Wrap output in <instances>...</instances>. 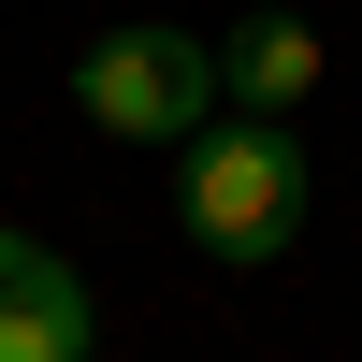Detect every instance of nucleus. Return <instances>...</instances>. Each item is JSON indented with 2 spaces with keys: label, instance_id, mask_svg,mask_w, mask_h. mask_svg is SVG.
Segmentation results:
<instances>
[{
  "label": "nucleus",
  "instance_id": "nucleus-2",
  "mask_svg": "<svg viewBox=\"0 0 362 362\" xmlns=\"http://www.w3.org/2000/svg\"><path fill=\"white\" fill-rule=\"evenodd\" d=\"M73 102H87V131H116V145H189L203 116H218V44L131 15V29H102V44L73 58Z\"/></svg>",
  "mask_w": 362,
  "mask_h": 362
},
{
  "label": "nucleus",
  "instance_id": "nucleus-3",
  "mask_svg": "<svg viewBox=\"0 0 362 362\" xmlns=\"http://www.w3.org/2000/svg\"><path fill=\"white\" fill-rule=\"evenodd\" d=\"M87 348H102L87 276L58 247H29V232H0V362H87Z\"/></svg>",
  "mask_w": 362,
  "mask_h": 362
},
{
  "label": "nucleus",
  "instance_id": "nucleus-1",
  "mask_svg": "<svg viewBox=\"0 0 362 362\" xmlns=\"http://www.w3.org/2000/svg\"><path fill=\"white\" fill-rule=\"evenodd\" d=\"M174 218H189V247L232 261V276L290 261V232H305V145H290V116H232V102H218V116L189 131Z\"/></svg>",
  "mask_w": 362,
  "mask_h": 362
},
{
  "label": "nucleus",
  "instance_id": "nucleus-4",
  "mask_svg": "<svg viewBox=\"0 0 362 362\" xmlns=\"http://www.w3.org/2000/svg\"><path fill=\"white\" fill-rule=\"evenodd\" d=\"M319 73H334V44H319L305 15H247V29L218 44V102H232V116H290Z\"/></svg>",
  "mask_w": 362,
  "mask_h": 362
}]
</instances>
